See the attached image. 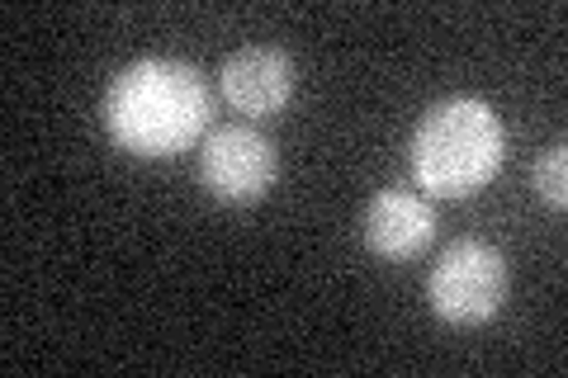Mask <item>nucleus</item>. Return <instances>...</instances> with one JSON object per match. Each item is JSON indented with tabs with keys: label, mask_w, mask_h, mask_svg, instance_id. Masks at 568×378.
Returning a JSON list of instances; mask_svg holds the SVG:
<instances>
[{
	"label": "nucleus",
	"mask_w": 568,
	"mask_h": 378,
	"mask_svg": "<svg viewBox=\"0 0 568 378\" xmlns=\"http://www.w3.org/2000/svg\"><path fill=\"white\" fill-rule=\"evenodd\" d=\"M200 180L219 204L252 208L275 190L280 152L271 137L246 129V123H223V129H209V137H204Z\"/></svg>",
	"instance_id": "obj_4"
},
{
	"label": "nucleus",
	"mask_w": 568,
	"mask_h": 378,
	"mask_svg": "<svg viewBox=\"0 0 568 378\" xmlns=\"http://www.w3.org/2000/svg\"><path fill=\"white\" fill-rule=\"evenodd\" d=\"M511 289V269L507 256L493 242H450L436 256V269L426 275V303L440 321L450 327H478V321H493L503 313Z\"/></svg>",
	"instance_id": "obj_3"
},
{
	"label": "nucleus",
	"mask_w": 568,
	"mask_h": 378,
	"mask_svg": "<svg viewBox=\"0 0 568 378\" xmlns=\"http://www.w3.org/2000/svg\"><path fill=\"white\" fill-rule=\"evenodd\" d=\"M413 180L436 200L478 194L503 171L507 129L497 110L478 95H455L432 104L413 129Z\"/></svg>",
	"instance_id": "obj_2"
},
{
	"label": "nucleus",
	"mask_w": 568,
	"mask_h": 378,
	"mask_svg": "<svg viewBox=\"0 0 568 378\" xmlns=\"http://www.w3.org/2000/svg\"><path fill=\"white\" fill-rule=\"evenodd\" d=\"M530 190H536L540 204H549V208L568 204V147L564 142H555V147H545L536 156V166H530Z\"/></svg>",
	"instance_id": "obj_7"
},
{
	"label": "nucleus",
	"mask_w": 568,
	"mask_h": 378,
	"mask_svg": "<svg viewBox=\"0 0 568 378\" xmlns=\"http://www.w3.org/2000/svg\"><path fill=\"white\" fill-rule=\"evenodd\" d=\"M100 114L114 147L162 161V156H181L200 137H209L213 90L204 71L181 58H138L123 71H114Z\"/></svg>",
	"instance_id": "obj_1"
},
{
	"label": "nucleus",
	"mask_w": 568,
	"mask_h": 378,
	"mask_svg": "<svg viewBox=\"0 0 568 378\" xmlns=\"http://www.w3.org/2000/svg\"><path fill=\"white\" fill-rule=\"evenodd\" d=\"M361 242L384 260H413L436 242V208L413 190H375L361 208Z\"/></svg>",
	"instance_id": "obj_6"
},
{
	"label": "nucleus",
	"mask_w": 568,
	"mask_h": 378,
	"mask_svg": "<svg viewBox=\"0 0 568 378\" xmlns=\"http://www.w3.org/2000/svg\"><path fill=\"white\" fill-rule=\"evenodd\" d=\"M294 58L284 48L271 43H252V48H237L227 52L223 67H219V90L223 100L233 104L237 114H280L284 104L294 100Z\"/></svg>",
	"instance_id": "obj_5"
}]
</instances>
